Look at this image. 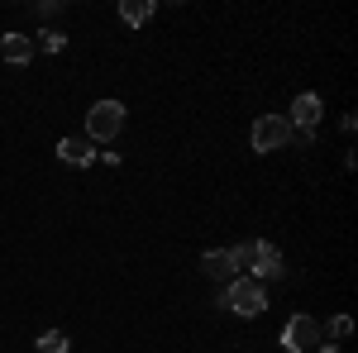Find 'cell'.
<instances>
[{
    "instance_id": "7c38bea8",
    "label": "cell",
    "mask_w": 358,
    "mask_h": 353,
    "mask_svg": "<svg viewBox=\"0 0 358 353\" xmlns=\"http://www.w3.org/2000/svg\"><path fill=\"white\" fill-rule=\"evenodd\" d=\"M253 253H258V239H253V244H239V248H229V263H234V272L239 268H253Z\"/></svg>"
},
{
    "instance_id": "30bf717a",
    "label": "cell",
    "mask_w": 358,
    "mask_h": 353,
    "mask_svg": "<svg viewBox=\"0 0 358 353\" xmlns=\"http://www.w3.org/2000/svg\"><path fill=\"white\" fill-rule=\"evenodd\" d=\"M153 10H158L153 0H124V5H120V20L138 29V24H148V20H153Z\"/></svg>"
},
{
    "instance_id": "9a60e30c",
    "label": "cell",
    "mask_w": 358,
    "mask_h": 353,
    "mask_svg": "<svg viewBox=\"0 0 358 353\" xmlns=\"http://www.w3.org/2000/svg\"><path fill=\"white\" fill-rule=\"evenodd\" d=\"M315 353H344V349H334V344H325V349H315Z\"/></svg>"
},
{
    "instance_id": "8fae6325",
    "label": "cell",
    "mask_w": 358,
    "mask_h": 353,
    "mask_svg": "<svg viewBox=\"0 0 358 353\" xmlns=\"http://www.w3.org/2000/svg\"><path fill=\"white\" fill-rule=\"evenodd\" d=\"M67 349H72V344H67L62 329H43V334H38V353H67Z\"/></svg>"
},
{
    "instance_id": "ba28073f",
    "label": "cell",
    "mask_w": 358,
    "mask_h": 353,
    "mask_svg": "<svg viewBox=\"0 0 358 353\" xmlns=\"http://www.w3.org/2000/svg\"><path fill=\"white\" fill-rule=\"evenodd\" d=\"M0 57L15 62V67H24L29 57H34V38H24V34H5V38H0Z\"/></svg>"
},
{
    "instance_id": "277c9868",
    "label": "cell",
    "mask_w": 358,
    "mask_h": 353,
    "mask_svg": "<svg viewBox=\"0 0 358 353\" xmlns=\"http://www.w3.org/2000/svg\"><path fill=\"white\" fill-rule=\"evenodd\" d=\"M320 344V325L310 320V315H292L287 329H282V349L287 353H310Z\"/></svg>"
},
{
    "instance_id": "7a4b0ae2",
    "label": "cell",
    "mask_w": 358,
    "mask_h": 353,
    "mask_svg": "<svg viewBox=\"0 0 358 353\" xmlns=\"http://www.w3.org/2000/svg\"><path fill=\"white\" fill-rule=\"evenodd\" d=\"M224 305H229L234 315H263V310H268V291H263V282H253V277H234L229 291H224Z\"/></svg>"
},
{
    "instance_id": "4fadbf2b",
    "label": "cell",
    "mask_w": 358,
    "mask_h": 353,
    "mask_svg": "<svg viewBox=\"0 0 358 353\" xmlns=\"http://www.w3.org/2000/svg\"><path fill=\"white\" fill-rule=\"evenodd\" d=\"M38 48H43V53H62V48H67V38H62L57 29H43V34H38Z\"/></svg>"
},
{
    "instance_id": "52a82bcc",
    "label": "cell",
    "mask_w": 358,
    "mask_h": 353,
    "mask_svg": "<svg viewBox=\"0 0 358 353\" xmlns=\"http://www.w3.org/2000/svg\"><path fill=\"white\" fill-rule=\"evenodd\" d=\"M57 158L67 167H91L96 163V143H91V138H62V143H57Z\"/></svg>"
},
{
    "instance_id": "8992f818",
    "label": "cell",
    "mask_w": 358,
    "mask_h": 353,
    "mask_svg": "<svg viewBox=\"0 0 358 353\" xmlns=\"http://www.w3.org/2000/svg\"><path fill=\"white\" fill-rule=\"evenodd\" d=\"M282 272H287V263H282L277 244H263V239H258V253H253V268H248V277L258 282V277H282Z\"/></svg>"
},
{
    "instance_id": "5b68a950",
    "label": "cell",
    "mask_w": 358,
    "mask_h": 353,
    "mask_svg": "<svg viewBox=\"0 0 358 353\" xmlns=\"http://www.w3.org/2000/svg\"><path fill=\"white\" fill-rule=\"evenodd\" d=\"M320 115H325V101H320L315 91H306V96H296V101H292V120H287V124H296V129H306V134H310V129L320 124Z\"/></svg>"
},
{
    "instance_id": "5bb4252c",
    "label": "cell",
    "mask_w": 358,
    "mask_h": 353,
    "mask_svg": "<svg viewBox=\"0 0 358 353\" xmlns=\"http://www.w3.org/2000/svg\"><path fill=\"white\" fill-rule=\"evenodd\" d=\"M349 334H354V320H349V315H334L330 320V339H349Z\"/></svg>"
},
{
    "instance_id": "6da1fadb",
    "label": "cell",
    "mask_w": 358,
    "mask_h": 353,
    "mask_svg": "<svg viewBox=\"0 0 358 353\" xmlns=\"http://www.w3.org/2000/svg\"><path fill=\"white\" fill-rule=\"evenodd\" d=\"M120 129H124V106L120 101H96L86 110V138L91 143H110Z\"/></svg>"
},
{
    "instance_id": "9c48e42d",
    "label": "cell",
    "mask_w": 358,
    "mask_h": 353,
    "mask_svg": "<svg viewBox=\"0 0 358 353\" xmlns=\"http://www.w3.org/2000/svg\"><path fill=\"white\" fill-rule=\"evenodd\" d=\"M201 272H206V277H234L229 248H210V253H201Z\"/></svg>"
},
{
    "instance_id": "3957f363",
    "label": "cell",
    "mask_w": 358,
    "mask_h": 353,
    "mask_svg": "<svg viewBox=\"0 0 358 353\" xmlns=\"http://www.w3.org/2000/svg\"><path fill=\"white\" fill-rule=\"evenodd\" d=\"M248 143H253V153H277V148H287V143H292V124H287L282 115H258Z\"/></svg>"
}]
</instances>
